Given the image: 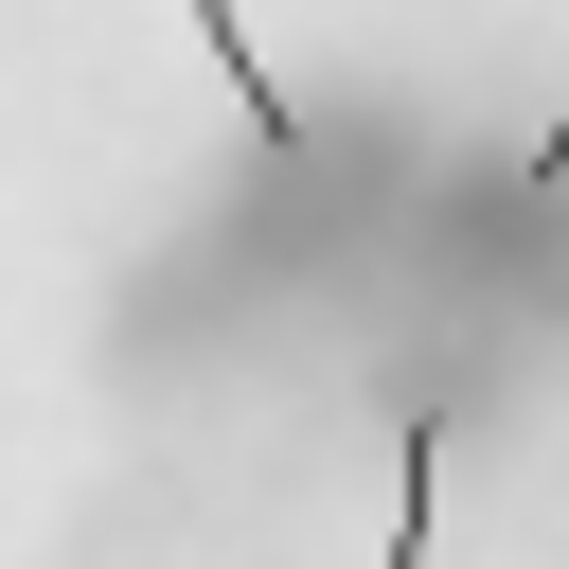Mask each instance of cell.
<instances>
[{
	"label": "cell",
	"instance_id": "obj_2",
	"mask_svg": "<svg viewBox=\"0 0 569 569\" xmlns=\"http://www.w3.org/2000/svg\"><path fill=\"white\" fill-rule=\"evenodd\" d=\"M551 178H569V107L533 124V160H516V196H551Z\"/></svg>",
	"mask_w": 569,
	"mask_h": 569
},
{
	"label": "cell",
	"instance_id": "obj_1",
	"mask_svg": "<svg viewBox=\"0 0 569 569\" xmlns=\"http://www.w3.org/2000/svg\"><path fill=\"white\" fill-rule=\"evenodd\" d=\"M178 18L213 36V71H231V107H249V142H302V107H284V71L249 53V18H231V0H178Z\"/></svg>",
	"mask_w": 569,
	"mask_h": 569
}]
</instances>
